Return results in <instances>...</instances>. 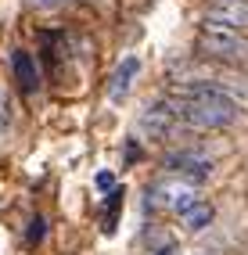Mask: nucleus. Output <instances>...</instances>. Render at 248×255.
<instances>
[{
  "label": "nucleus",
  "mask_w": 248,
  "mask_h": 255,
  "mask_svg": "<svg viewBox=\"0 0 248 255\" xmlns=\"http://www.w3.org/2000/svg\"><path fill=\"white\" fill-rule=\"evenodd\" d=\"M198 47L212 58H245L248 54V40L238 29H227L220 22H205L198 29Z\"/></svg>",
  "instance_id": "nucleus-1"
},
{
  "label": "nucleus",
  "mask_w": 248,
  "mask_h": 255,
  "mask_svg": "<svg viewBox=\"0 0 248 255\" xmlns=\"http://www.w3.org/2000/svg\"><path fill=\"white\" fill-rule=\"evenodd\" d=\"M151 194H155V205L169 209V212H176V216H184L191 205H198V201H202V198H198V187L187 183V180H180V176L162 180Z\"/></svg>",
  "instance_id": "nucleus-2"
},
{
  "label": "nucleus",
  "mask_w": 248,
  "mask_h": 255,
  "mask_svg": "<svg viewBox=\"0 0 248 255\" xmlns=\"http://www.w3.org/2000/svg\"><path fill=\"white\" fill-rule=\"evenodd\" d=\"M176 105L173 101H165V105H151L144 115H140V123H137V133L147 140H165V133H169L176 126Z\"/></svg>",
  "instance_id": "nucleus-3"
},
{
  "label": "nucleus",
  "mask_w": 248,
  "mask_h": 255,
  "mask_svg": "<svg viewBox=\"0 0 248 255\" xmlns=\"http://www.w3.org/2000/svg\"><path fill=\"white\" fill-rule=\"evenodd\" d=\"M205 22H220L227 29H245L248 25V0H209Z\"/></svg>",
  "instance_id": "nucleus-4"
},
{
  "label": "nucleus",
  "mask_w": 248,
  "mask_h": 255,
  "mask_svg": "<svg viewBox=\"0 0 248 255\" xmlns=\"http://www.w3.org/2000/svg\"><path fill=\"white\" fill-rule=\"evenodd\" d=\"M11 72H14V79H18V87L25 94L40 90V69H36V58L29 50H11Z\"/></svg>",
  "instance_id": "nucleus-5"
},
{
  "label": "nucleus",
  "mask_w": 248,
  "mask_h": 255,
  "mask_svg": "<svg viewBox=\"0 0 248 255\" xmlns=\"http://www.w3.org/2000/svg\"><path fill=\"white\" fill-rule=\"evenodd\" d=\"M137 69H140V61L133 54L119 61V69L112 72V83H108V97L112 101H123L129 94V87H133V79H137Z\"/></svg>",
  "instance_id": "nucleus-6"
},
{
  "label": "nucleus",
  "mask_w": 248,
  "mask_h": 255,
  "mask_svg": "<svg viewBox=\"0 0 248 255\" xmlns=\"http://www.w3.org/2000/svg\"><path fill=\"white\" fill-rule=\"evenodd\" d=\"M212 216H216V212H212L209 201H198V205H191V209L184 212V227H187L191 234H198V230H205V227L212 223Z\"/></svg>",
  "instance_id": "nucleus-7"
},
{
  "label": "nucleus",
  "mask_w": 248,
  "mask_h": 255,
  "mask_svg": "<svg viewBox=\"0 0 248 255\" xmlns=\"http://www.w3.org/2000/svg\"><path fill=\"white\" fill-rule=\"evenodd\" d=\"M94 183H97V191H112V187H115V173H112V169H101V173L94 176Z\"/></svg>",
  "instance_id": "nucleus-8"
},
{
  "label": "nucleus",
  "mask_w": 248,
  "mask_h": 255,
  "mask_svg": "<svg viewBox=\"0 0 248 255\" xmlns=\"http://www.w3.org/2000/svg\"><path fill=\"white\" fill-rule=\"evenodd\" d=\"M32 7H40V11H54V7H61V4H69V0H29Z\"/></svg>",
  "instance_id": "nucleus-9"
},
{
  "label": "nucleus",
  "mask_w": 248,
  "mask_h": 255,
  "mask_svg": "<svg viewBox=\"0 0 248 255\" xmlns=\"http://www.w3.org/2000/svg\"><path fill=\"white\" fill-rule=\"evenodd\" d=\"M7 119H11V105H7V97H4V90H0V129L7 126Z\"/></svg>",
  "instance_id": "nucleus-10"
},
{
  "label": "nucleus",
  "mask_w": 248,
  "mask_h": 255,
  "mask_svg": "<svg viewBox=\"0 0 248 255\" xmlns=\"http://www.w3.org/2000/svg\"><path fill=\"white\" fill-rule=\"evenodd\" d=\"M40 237H43V219H32V230H29V241H32V245H36V241H40Z\"/></svg>",
  "instance_id": "nucleus-11"
},
{
  "label": "nucleus",
  "mask_w": 248,
  "mask_h": 255,
  "mask_svg": "<svg viewBox=\"0 0 248 255\" xmlns=\"http://www.w3.org/2000/svg\"><path fill=\"white\" fill-rule=\"evenodd\" d=\"M155 255H176V252H173V248H162V252H155Z\"/></svg>",
  "instance_id": "nucleus-12"
}]
</instances>
